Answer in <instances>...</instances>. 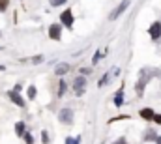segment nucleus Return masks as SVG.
<instances>
[{
  "label": "nucleus",
  "mask_w": 161,
  "mask_h": 144,
  "mask_svg": "<svg viewBox=\"0 0 161 144\" xmlns=\"http://www.w3.org/2000/svg\"><path fill=\"white\" fill-rule=\"evenodd\" d=\"M25 141H26V144H34V139H32V135L30 133H25V137H23Z\"/></svg>",
  "instance_id": "obj_15"
},
{
  "label": "nucleus",
  "mask_w": 161,
  "mask_h": 144,
  "mask_svg": "<svg viewBox=\"0 0 161 144\" xmlns=\"http://www.w3.org/2000/svg\"><path fill=\"white\" fill-rule=\"evenodd\" d=\"M60 21H62V25H66L68 28H71L73 26V13H71V9H66L60 15Z\"/></svg>",
  "instance_id": "obj_5"
},
{
  "label": "nucleus",
  "mask_w": 161,
  "mask_h": 144,
  "mask_svg": "<svg viewBox=\"0 0 161 144\" xmlns=\"http://www.w3.org/2000/svg\"><path fill=\"white\" fill-rule=\"evenodd\" d=\"M8 0H0V11H6V8H8Z\"/></svg>",
  "instance_id": "obj_18"
},
{
  "label": "nucleus",
  "mask_w": 161,
  "mask_h": 144,
  "mask_svg": "<svg viewBox=\"0 0 161 144\" xmlns=\"http://www.w3.org/2000/svg\"><path fill=\"white\" fill-rule=\"evenodd\" d=\"M68 71H69V66H68V64H58V66H56V69H54L56 75H66Z\"/></svg>",
  "instance_id": "obj_10"
},
{
  "label": "nucleus",
  "mask_w": 161,
  "mask_h": 144,
  "mask_svg": "<svg viewBox=\"0 0 161 144\" xmlns=\"http://www.w3.org/2000/svg\"><path fill=\"white\" fill-rule=\"evenodd\" d=\"M60 32H62L60 25H51V28H49V37H51V39H60Z\"/></svg>",
  "instance_id": "obj_8"
},
{
  "label": "nucleus",
  "mask_w": 161,
  "mask_h": 144,
  "mask_svg": "<svg viewBox=\"0 0 161 144\" xmlns=\"http://www.w3.org/2000/svg\"><path fill=\"white\" fill-rule=\"evenodd\" d=\"M141 116H142L144 120H154V116H156V114H154V110H152V108H142V110H141Z\"/></svg>",
  "instance_id": "obj_9"
},
{
  "label": "nucleus",
  "mask_w": 161,
  "mask_h": 144,
  "mask_svg": "<svg viewBox=\"0 0 161 144\" xmlns=\"http://www.w3.org/2000/svg\"><path fill=\"white\" fill-rule=\"evenodd\" d=\"M154 122H156V124H161V114H156V116H154Z\"/></svg>",
  "instance_id": "obj_21"
},
{
  "label": "nucleus",
  "mask_w": 161,
  "mask_h": 144,
  "mask_svg": "<svg viewBox=\"0 0 161 144\" xmlns=\"http://www.w3.org/2000/svg\"><path fill=\"white\" fill-rule=\"evenodd\" d=\"M58 120H60L62 124H66V125H71V124H73V110L69 107H64L60 110V114H58Z\"/></svg>",
  "instance_id": "obj_2"
},
{
  "label": "nucleus",
  "mask_w": 161,
  "mask_h": 144,
  "mask_svg": "<svg viewBox=\"0 0 161 144\" xmlns=\"http://www.w3.org/2000/svg\"><path fill=\"white\" fill-rule=\"evenodd\" d=\"M84 90H86V79H84V77H77L75 82H73V92H75V96H82Z\"/></svg>",
  "instance_id": "obj_3"
},
{
  "label": "nucleus",
  "mask_w": 161,
  "mask_h": 144,
  "mask_svg": "<svg viewBox=\"0 0 161 144\" xmlns=\"http://www.w3.org/2000/svg\"><path fill=\"white\" fill-rule=\"evenodd\" d=\"M144 141H158L156 131H154V129H148V131H146V135H144Z\"/></svg>",
  "instance_id": "obj_12"
},
{
  "label": "nucleus",
  "mask_w": 161,
  "mask_h": 144,
  "mask_svg": "<svg viewBox=\"0 0 161 144\" xmlns=\"http://www.w3.org/2000/svg\"><path fill=\"white\" fill-rule=\"evenodd\" d=\"M64 92H66V82H64V80H60V90H58V96H64Z\"/></svg>",
  "instance_id": "obj_16"
},
{
  "label": "nucleus",
  "mask_w": 161,
  "mask_h": 144,
  "mask_svg": "<svg viewBox=\"0 0 161 144\" xmlns=\"http://www.w3.org/2000/svg\"><path fill=\"white\" fill-rule=\"evenodd\" d=\"M62 4H66V0H51V6H62Z\"/></svg>",
  "instance_id": "obj_19"
},
{
  "label": "nucleus",
  "mask_w": 161,
  "mask_h": 144,
  "mask_svg": "<svg viewBox=\"0 0 161 144\" xmlns=\"http://www.w3.org/2000/svg\"><path fill=\"white\" fill-rule=\"evenodd\" d=\"M127 6H129V0H122V2H120V6H118V8H116V9H114V11H113L111 15H109V19H111V21L118 19V17H120L122 13H124V11L127 9Z\"/></svg>",
  "instance_id": "obj_4"
},
{
  "label": "nucleus",
  "mask_w": 161,
  "mask_h": 144,
  "mask_svg": "<svg viewBox=\"0 0 161 144\" xmlns=\"http://www.w3.org/2000/svg\"><path fill=\"white\" fill-rule=\"evenodd\" d=\"M114 144H127V142H125V139H118Z\"/></svg>",
  "instance_id": "obj_22"
},
{
  "label": "nucleus",
  "mask_w": 161,
  "mask_h": 144,
  "mask_svg": "<svg viewBox=\"0 0 161 144\" xmlns=\"http://www.w3.org/2000/svg\"><path fill=\"white\" fill-rule=\"evenodd\" d=\"M158 144H161V137H158Z\"/></svg>",
  "instance_id": "obj_23"
},
{
  "label": "nucleus",
  "mask_w": 161,
  "mask_h": 144,
  "mask_svg": "<svg viewBox=\"0 0 161 144\" xmlns=\"http://www.w3.org/2000/svg\"><path fill=\"white\" fill-rule=\"evenodd\" d=\"M80 141L79 139H73V137H68V139H66V144H79Z\"/></svg>",
  "instance_id": "obj_17"
},
{
  "label": "nucleus",
  "mask_w": 161,
  "mask_h": 144,
  "mask_svg": "<svg viewBox=\"0 0 161 144\" xmlns=\"http://www.w3.org/2000/svg\"><path fill=\"white\" fill-rule=\"evenodd\" d=\"M36 94H38V92H36V86H30V88H28V97H30V99H34V97H36Z\"/></svg>",
  "instance_id": "obj_14"
},
{
  "label": "nucleus",
  "mask_w": 161,
  "mask_h": 144,
  "mask_svg": "<svg viewBox=\"0 0 161 144\" xmlns=\"http://www.w3.org/2000/svg\"><path fill=\"white\" fill-rule=\"evenodd\" d=\"M2 69H4V66H0V71H2Z\"/></svg>",
  "instance_id": "obj_24"
},
{
  "label": "nucleus",
  "mask_w": 161,
  "mask_h": 144,
  "mask_svg": "<svg viewBox=\"0 0 161 144\" xmlns=\"http://www.w3.org/2000/svg\"><path fill=\"white\" fill-rule=\"evenodd\" d=\"M122 94H124L122 90L116 92V97H114V105H116V107H120V105H122Z\"/></svg>",
  "instance_id": "obj_13"
},
{
  "label": "nucleus",
  "mask_w": 161,
  "mask_h": 144,
  "mask_svg": "<svg viewBox=\"0 0 161 144\" xmlns=\"http://www.w3.org/2000/svg\"><path fill=\"white\" fill-rule=\"evenodd\" d=\"M148 34L152 39H159L161 37V23H152V26H150V30H148Z\"/></svg>",
  "instance_id": "obj_6"
},
{
  "label": "nucleus",
  "mask_w": 161,
  "mask_h": 144,
  "mask_svg": "<svg viewBox=\"0 0 161 144\" xmlns=\"http://www.w3.org/2000/svg\"><path fill=\"white\" fill-rule=\"evenodd\" d=\"M8 96H9V99L15 103V105H19V107H25V99L17 94V90H9L8 92Z\"/></svg>",
  "instance_id": "obj_7"
},
{
  "label": "nucleus",
  "mask_w": 161,
  "mask_h": 144,
  "mask_svg": "<svg viewBox=\"0 0 161 144\" xmlns=\"http://www.w3.org/2000/svg\"><path fill=\"white\" fill-rule=\"evenodd\" d=\"M15 133H17L19 137H25V133H26V127H25V124H23V122H19V124L15 125Z\"/></svg>",
  "instance_id": "obj_11"
},
{
  "label": "nucleus",
  "mask_w": 161,
  "mask_h": 144,
  "mask_svg": "<svg viewBox=\"0 0 161 144\" xmlns=\"http://www.w3.org/2000/svg\"><path fill=\"white\" fill-rule=\"evenodd\" d=\"M150 75H159V71H158V69H142V71H141V75H139V82H137V86H135V90H137L139 96H142V90H144L146 82L150 80V79H148Z\"/></svg>",
  "instance_id": "obj_1"
},
{
  "label": "nucleus",
  "mask_w": 161,
  "mask_h": 144,
  "mask_svg": "<svg viewBox=\"0 0 161 144\" xmlns=\"http://www.w3.org/2000/svg\"><path fill=\"white\" fill-rule=\"evenodd\" d=\"M41 137H43V142H49V135H47V131H43Z\"/></svg>",
  "instance_id": "obj_20"
}]
</instances>
